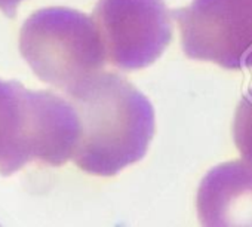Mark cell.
<instances>
[{"instance_id": "2", "label": "cell", "mask_w": 252, "mask_h": 227, "mask_svg": "<svg viewBox=\"0 0 252 227\" xmlns=\"http://www.w3.org/2000/svg\"><path fill=\"white\" fill-rule=\"evenodd\" d=\"M20 52L42 82L65 92L108 60L94 17L61 6L39 9L24 21Z\"/></svg>"}, {"instance_id": "3", "label": "cell", "mask_w": 252, "mask_h": 227, "mask_svg": "<svg viewBox=\"0 0 252 227\" xmlns=\"http://www.w3.org/2000/svg\"><path fill=\"white\" fill-rule=\"evenodd\" d=\"M20 128L0 175L8 177L32 161L61 166L74 158L82 122L71 101L52 91H30L18 82Z\"/></svg>"}, {"instance_id": "4", "label": "cell", "mask_w": 252, "mask_h": 227, "mask_svg": "<svg viewBox=\"0 0 252 227\" xmlns=\"http://www.w3.org/2000/svg\"><path fill=\"white\" fill-rule=\"evenodd\" d=\"M172 17L189 58L252 68V0H193Z\"/></svg>"}, {"instance_id": "7", "label": "cell", "mask_w": 252, "mask_h": 227, "mask_svg": "<svg viewBox=\"0 0 252 227\" xmlns=\"http://www.w3.org/2000/svg\"><path fill=\"white\" fill-rule=\"evenodd\" d=\"M20 128L18 82L0 80V168L9 158Z\"/></svg>"}, {"instance_id": "8", "label": "cell", "mask_w": 252, "mask_h": 227, "mask_svg": "<svg viewBox=\"0 0 252 227\" xmlns=\"http://www.w3.org/2000/svg\"><path fill=\"white\" fill-rule=\"evenodd\" d=\"M233 138L242 158L252 163V88L237 104L233 121Z\"/></svg>"}, {"instance_id": "9", "label": "cell", "mask_w": 252, "mask_h": 227, "mask_svg": "<svg viewBox=\"0 0 252 227\" xmlns=\"http://www.w3.org/2000/svg\"><path fill=\"white\" fill-rule=\"evenodd\" d=\"M23 0H0V11H2L8 18H15L17 8Z\"/></svg>"}, {"instance_id": "1", "label": "cell", "mask_w": 252, "mask_h": 227, "mask_svg": "<svg viewBox=\"0 0 252 227\" xmlns=\"http://www.w3.org/2000/svg\"><path fill=\"white\" fill-rule=\"evenodd\" d=\"M65 94L82 122L73 158L82 171L113 177L146 156L156 130L155 110L131 82L99 71Z\"/></svg>"}, {"instance_id": "6", "label": "cell", "mask_w": 252, "mask_h": 227, "mask_svg": "<svg viewBox=\"0 0 252 227\" xmlns=\"http://www.w3.org/2000/svg\"><path fill=\"white\" fill-rule=\"evenodd\" d=\"M203 226H252V163L233 161L212 168L200 181L196 197Z\"/></svg>"}, {"instance_id": "5", "label": "cell", "mask_w": 252, "mask_h": 227, "mask_svg": "<svg viewBox=\"0 0 252 227\" xmlns=\"http://www.w3.org/2000/svg\"><path fill=\"white\" fill-rule=\"evenodd\" d=\"M92 17L108 61L120 70L152 65L172 40L163 0H98Z\"/></svg>"}]
</instances>
